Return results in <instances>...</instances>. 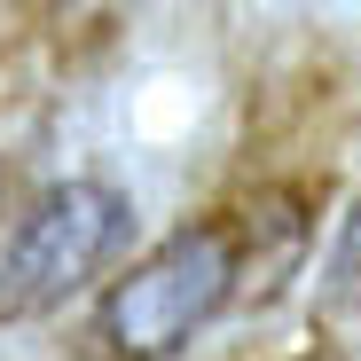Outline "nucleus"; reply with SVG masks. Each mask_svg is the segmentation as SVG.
<instances>
[{
    "mask_svg": "<svg viewBox=\"0 0 361 361\" xmlns=\"http://www.w3.org/2000/svg\"><path fill=\"white\" fill-rule=\"evenodd\" d=\"M134 235V197L110 180H47L0 235V314H47L87 290Z\"/></svg>",
    "mask_w": 361,
    "mask_h": 361,
    "instance_id": "2",
    "label": "nucleus"
},
{
    "mask_svg": "<svg viewBox=\"0 0 361 361\" xmlns=\"http://www.w3.org/2000/svg\"><path fill=\"white\" fill-rule=\"evenodd\" d=\"M235 283H244V228L189 220L102 290L94 330L118 361H165L235 298Z\"/></svg>",
    "mask_w": 361,
    "mask_h": 361,
    "instance_id": "1",
    "label": "nucleus"
},
{
    "mask_svg": "<svg viewBox=\"0 0 361 361\" xmlns=\"http://www.w3.org/2000/svg\"><path fill=\"white\" fill-rule=\"evenodd\" d=\"M353 298H361V189H353V204L338 212L330 259H322V307H330V314H345Z\"/></svg>",
    "mask_w": 361,
    "mask_h": 361,
    "instance_id": "3",
    "label": "nucleus"
}]
</instances>
